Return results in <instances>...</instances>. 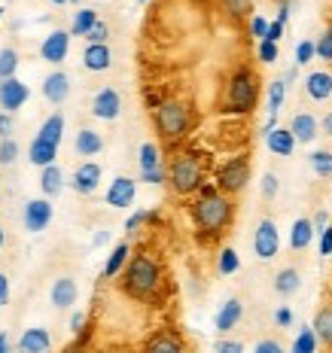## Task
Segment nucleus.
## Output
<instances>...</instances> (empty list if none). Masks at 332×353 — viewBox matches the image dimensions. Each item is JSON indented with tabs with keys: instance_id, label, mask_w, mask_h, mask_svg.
<instances>
[{
	"instance_id": "f257e3e1",
	"label": "nucleus",
	"mask_w": 332,
	"mask_h": 353,
	"mask_svg": "<svg viewBox=\"0 0 332 353\" xmlns=\"http://www.w3.org/2000/svg\"><path fill=\"white\" fill-rule=\"evenodd\" d=\"M193 219H195L198 232L219 234L232 223V201L223 192H217V189H204L198 195V201L193 204Z\"/></svg>"
},
{
	"instance_id": "f03ea898",
	"label": "nucleus",
	"mask_w": 332,
	"mask_h": 353,
	"mask_svg": "<svg viewBox=\"0 0 332 353\" xmlns=\"http://www.w3.org/2000/svg\"><path fill=\"white\" fill-rule=\"evenodd\" d=\"M125 292L135 299H150L159 292L162 286V271H159V262L153 259L150 253H140L128 262L125 268Z\"/></svg>"
},
{
	"instance_id": "7ed1b4c3",
	"label": "nucleus",
	"mask_w": 332,
	"mask_h": 353,
	"mask_svg": "<svg viewBox=\"0 0 332 353\" xmlns=\"http://www.w3.org/2000/svg\"><path fill=\"white\" fill-rule=\"evenodd\" d=\"M256 94H260V79L250 68H238L228 83L226 94V110L228 113H250L256 104Z\"/></svg>"
},
{
	"instance_id": "20e7f679",
	"label": "nucleus",
	"mask_w": 332,
	"mask_h": 353,
	"mask_svg": "<svg viewBox=\"0 0 332 353\" xmlns=\"http://www.w3.org/2000/svg\"><path fill=\"white\" fill-rule=\"evenodd\" d=\"M202 180H204V171H202V161L195 156H180V159H174L171 168H168V183H171L174 192H180V195L198 192V189H202Z\"/></svg>"
},
{
	"instance_id": "39448f33",
	"label": "nucleus",
	"mask_w": 332,
	"mask_h": 353,
	"mask_svg": "<svg viewBox=\"0 0 332 353\" xmlns=\"http://www.w3.org/2000/svg\"><path fill=\"white\" fill-rule=\"evenodd\" d=\"M156 128H159L162 137H168V141L183 137L189 128V110L183 107L180 101H162L156 107Z\"/></svg>"
},
{
	"instance_id": "423d86ee",
	"label": "nucleus",
	"mask_w": 332,
	"mask_h": 353,
	"mask_svg": "<svg viewBox=\"0 0 332 353\" xmlns=\"http://www.w3.org/2000/svg\"><path fill=\"white\" fill-rule=\"evenodd\" d=\"M247 180H250V161L244 156H235V159H228L223 168H219V174H217V186H219V192H241V189L247 186Z\"/></svg>"
},
{
	"instance_id": "0eeeda50",
	"label": "nucleus",
	"mask_w": 332,
	"mask_h": 353,
	"mask_svg": "<svg viewBox=\"0 0 332 353\" xmlns=\"http://www.w3.org/2000/svg\"><path fill=\"white\" fill-rule=\"evenodd\" d=\"M21 223H25V232L31 234L46 232L49 223H52V201L49 198H31L21 210Z\"/></svg>"
},
{
	"instance_id": "6e6552de",
	"label": "nucleus",
	"mask_w": 332,
	"mask_h": 353,
	"mask_svg": "<svg viewBox=\"0 0 332 353\" xmlns=\"http://www.w3.org/2000/svg\"><path fill=\"white\" fill-rule=\"evenodd\" d=\"M277 250H280V234H277L275 219H262L253 232V253L260 256L262 262H268L277 256Z\"/></svg>"
},
{
	"instance_id": "1a4fd4ad",
	"label": "nucleus",
	"mask_w": 332,
	"mask_h": 353,
	"mask_svg": "<svg viewBox=\"0 0 332 353\" xmlns=\"http://www.w3.org/2000/svg\"><path fill=\"white\" fill-rule=\"evenodd\" d=\"M140 176H144V183H150V186H159V183L168 180V174L162 171V152L156 143H140Z\"/></svg>"
},
{
	"instance_id": "9d476101",
	"label": "nucleus",
	"mask_w": 332,
	"mask_h": 353,
	"mask_svg": "<svg viewBox=\"0 0 332 353\" xmlns=\"http://www.w3.org/2000/svg\"><path fill=\"white\" fill-rule=\"evenodd\" d=\"M122 113V94L116 88H101L98 94L92 98V116L95 119H104V122H113L116 116Z\"/></svg>"
},
{
	"instance_id": "9b49d317",
	"label": "nucleus",
	"mask_w": 332,
	"mask_h": 353,
	"mask_svg": "<svg viewBox=\"0 0 332 353\" xmlns=\"http://www.w3.org/2000/svg\"><path fill=\"white\" fill-rule=\"evenodd\" d=\"M28 85L21 83V79H3V83H0V110H3V113H16V110H21L25 107V101H28Z\"/></svg>"
},
{
	"instance_id": "f8f14e48",
	"label": "nucleus",
	"mask_w": 332,
	"mask_h": 353,
	"mask_svg": "<svg viewBox=\"0 0 332 353\" xmlns=\"http://www.w3.org/2000/svg\"><path fill=\"white\" fill-rule=\"evenodd\" d=\"M70 31H52L46 40L40 43V58L49 64H61L68 58V49H70Z\"/></svg>"
},
{
	"instance_id": "ddd939ff",
	"label": "nucleus",
	"mask_w": 332,
	"mask_h": 353,
	"mask_svg": "<svg viewBox=\"0 0 332 353\" xmlns=\"http://www.w3.org/2000/svg\"><path fill=\"white\" fill-rule=\"evenodd\" d=\"M135 195H137V183L131 180V176H116L113 183H110V189H107V204L110 208H131L135 204Z\"/></svg>"
},
{
	"instance_id": "4468645a",
	"label": "nucleus",
	"mask_w": 332,
	"mask_h": 353,
	"mask_svg": "<svg viewBox=\"0 0 332 353\" xmlns=\"http://www.w3.org/2000/svg\"><path fill=\"white\" fill-rule=\"evenodd\" d=\"M70 94V77L64 70H52L46 79H43V98L49 101V104H64Z\"/></svg>"
},
{
	"instance_id": "2eb2a0df",
	"label": "nucleus",
	"mask_w": 332,
	"mask_h": 353,
	"mask_svg": "<svg viewBox=\"0 0 332 353\" xmlns=\"http://www.w3.org/2000/svg\"><path fill=\"white\" fill-rule=\"evenodd\" d=\"M73 192L79 195H92L95 189L101 186V165H95V161H86V165H79L77 171H73Z\"/></svg>"
},
{
	"instance_id": "dca6fc26",
	"label": "nucleus",
	"mask_w": 332,
	"mask_h": 353,
	"mask_svg": "<svg viewBox=\"0 0 332 353\" xmlns=\"http://www.w3.org/2000/svg\"><path fill=\"white\" fill-rule=\"evenodd\" d=\"M113 64V52H110L107 43H88L83 52V68L92 73H104Z\"/></svg>"
},
{
	"instance_id": "f3484780",
	"label": "nucleus",
	"mask_w": 332,
	"mask_h": 353,
	"mask_svg": "<svg viewBox=\"0 0 332 353\" xmlns=\"http://www.w3.org/2000/svg\"><path fill=\"white\" fill-rule=\"evenodd\" d=\"M19 353H52L49 329H25L19 338Z\"/></svg>"
},
{
	"instance_id": "a211bd4d",
	"label": "nucleus",
	"mask_w": 332,
	"mask_h": 353,
	"mask_svg": "<svg viewBox=\"0 0 332 353\" xmlns=\"http://www.w3.org/2000/svg\"><path fill=\"white\" fill-rule=\"evenodd\" d=\"M77 296H79V286L73 277H58L52 283V305L58 311H68V307L77 305Z\"/></svg>"
},
{
	"instance_id": "6ab92c4d",
	"label": "nucleus",
	"mask_w": 332,
	"mask_h": 353,
	"mask_svg": "<svg viewBox=\"0 0 332 353\" xmlns=\"http://www.w3.org/2000/svg\"><path fill=\"white\" fill-rule=\"evenodd\" d=\"M241 314H244V305H241L238 299H228L226 305L217 311V317H213V329H217L219 335H226L228 329H235V326H238Z\"/></svg>"
},
{
	"instance_id": "aec40b11",
	"label": "nucleus",
	"mask_w": 332,
	"mask_h": 353,
	"mask_svg": "<svg viewBox=\"0 0 332 353\" xmlns=\"http://www.w3.org/2000/svg\"><path fill=\"white\" fill-rule=\"evenodd\" d=\"M290 131L296 137V143H311L317 134H320V122L314 119L311 113H296L290 119Z\"/></svg>"
},
{
	"instance_id": "412c9836",
	"label": "nucleus",
	"mask_w": 332,
	"mask_h": 353,
	"mask_svg": "<svg viewBox=\"0 0 332 353\" xmlns=\"http://www.w3.org/2000/svg\"><path fill=\"white\" fill-rule=\"evenodd\" d=\"M305 92H308V98H311V101H326V98H332V73H326V70L308 73Z\"/></svg>"
},
{
	"instance_id": "4be33fe9",
	"label": "nucleus",
	"mask_w": 332,
	"mask_h": 353,
	"mask_svg": "<svg viewBox=\"0 0 332 353\" xmlns=\"http://www.w3.org/2000/svg\"><path fill=\"white\" fill-rule=\"evenodd\" d=\"M101 150H104V141H101V134L95 128H83L77 134V141H73V152H77V156H83V159L98 156Z\"/></svg>"
},
{
	"instance_id": "5701e85b",
	"label": "nucleus",
	"mask_w": 332,
	"mask_h": 353,
	"mask_svg": "<svg viewBox=\"0 0 332 353\" xmlns=\"http://www.w3.org/2000/svg\"><path fill=\"white\" fill-rule=\"evenodd\" d=\"M265 146H268L275 156H293L296 150V137L290 128H275L271 134H265Z\"/></svg>"
},
{
	"instance_id": "b1692460",
	"label": "nucleus",
	"mask_w": 332,
	"mask_h": 353,
	"mask_svg": "<svg viewBox=\"0 0 332 353\" xmlns=\"http://www.w3.org/2000/svg\"><path fill=\"white\" fill-rule=\"evenodd\" d=\"M61 137H64V116L61 113H52L46 122L40 125V131H37V141L58 146V143H61Z\"/></svg>"
},
{
	"instance_id": "393cba45",
	"label": "nucleus",
	"mask_w": 332,
	"mask_h": 353,
	"mask_svg": "<svg viewBox=\"0 0 332 353\" xmlns=\"http://www.w3.org/2000/svg\"><path fill=\"white\" fill-rule=\"evenodd\" d=\"M40 189H43V198H55L58 192H61V189H64V171H61V168H58V165L43 168Z\"/></svg>"
},
{
	"instance_id": "a878e982",
	"label": "nucleus",
	"mask_w": 332,
	"mask_h": 353,
	"mask_svg": "<svg viewBox=\"0 0 332 353\" xmlns=\"http://www.w3.org/2000/svg\"><path fill=\"white\" fill-rule=\"evenodd\" d=\"M55 156H58V146L52 143H43V141H31V146H28V159H31V165L37 168H49L55 165Z\"/></svg>"
},
{
	"instance_id": "bb28decb",
	"label": "nucleus",
	"mask_w": 332,
	"mask_h": 353,
	"mask_svg": "<svg viewBox=\"0 0 332 353\" xmlns=\"http://www.w3.org/2000/svg\"><path fill=\"white\" fill-rule=\"evenodd\" d=\"M314 223L308 216H302V219H296V223H293V229H290V247L293 250H305L308 244H311L314 241Z\"/></svg>"
},
{
	"instance_id": "cd10ccee",
	"label": "nucleus",
	"mask_w": 332,
	"mask_h": 353,
	"mask_svg": "<svg viewBox=\"0 0 332 353\" xmlns=\"http://www.w3.org/2000/svg\"><path fill=\"white\" fill-rule=\"evenodd\" d=\"M299 286H302V274L296 268H280L277 274H275V292L277 296H293V292H299Z\"/></svg>"
},
{
	"instance_id": "c85d7f7f",
	"label": "nucleus",
	"mask_w": 332,
	"mask_h": 353,
	"mask_svg": "<svg viewBox=\"0 0 332 353\" xmlns=\"http://www.w3.org/2000/svg\"><path fill=\"white\" fill-rule=\"evenodd\" d=\"M98 21H101L98 12H95L92 6H83V10H77V16H73V21H70V34L73 37H86L95 25H98Z\"/></svg>"
},
{
	"instance_id": "c756f323",
	"label": "nucleus",
	"mask_w": 332,
	"mask_h": 353,
	"mask_svg": "<svg viewBox=\"0 0 332 353\" xmlns=\"http://www.w3.org/2000/svg\"><path fill=\"white\" fill-rule=\"evenodd\" d=\"M144 353H183V344H180V338L171 332H159L156 338H150Z\"/></svg>"
},
{
	"instance_id": "7c9ffc66",
	"label": "nucleus",
	"mask_w": 332,
	"mask_h": 353,
	"mask_svg": "<svg viewBox=\"0 0 332 353\" xmlns=\"http://www.w3.org/2000/svg\"><path fill=\"white\" fill-rule=\"evenodd\" d=\"M128 253H131L128 241L116 244L113 253H110V259H107V265H104V277H116V274H119V271L125 268V262H128Z\"/></svg>"
},
{
	"instance_id": "2f4dec72",
	"label": "nucleus",
	"mask_w": 332,
	"mask_h": 353,
	"mask_svg": "<svg viewBox=\"0 0 332 353\" xmlns=\"http://www.w3.org/2000/svg\"><path fill=\"white\" fill-rule=\"evenodd\" d=\"M311 329H314L317 341L332 344V307H323V311H317V317H314V323H311Z\"/></svg>"
},
{
	"instance_id": "473e14b6",
	"label": "nucleus",
	"mask_w": 332,
	"mask_h": 353,
	"mask_svg": "<svg viewBox=\"0 0 332 353\" xmlns=\"http://www.w3.org/2000/svg\"><path fill=\"white\" fill-rule=\"evenodd\" d=\"M19 70V52L12 46H3L0 49V83L3 79H12Z\"/></svg>"
},
{
	"instance_id": "72a5a7b5",
	"label": "nucleus",
	"mask_w": 332,
	"mask_h": 353,
	"mask_svg": "<svg viewBox=\"0 0 332 353\" xmlns=\"http://www.w3.org/2000/svg\"><path fill=\"white\" fill-rule=\"evenodd\" d=\"M284 98H286V79H275L268 85V116H277L280 107H284Z\"/></svg>"
},
{
	"instance_id": "f704fd0d",
	"label": "nucleus",
	"mask_w": 332,
	"mask_h": 353,
	"mask_svg": "<svg viewBox=\"0 0 332 353\" xmlns=\"http://www.w3.org/2000/svg\"><path fill=\"white\" fill-rule=\"evenodd\" d=\"M238 268H241L238 253H235L232 247H223V250H219V259H217V271H219V274H235Z\"/></svg>"
},
{
	"instance_id": "c9c22d12",
	"label": "nucleus",
	"mask_w": 332,
	"mask_h": 353,
	"mask_svg": "<svg viewBox=\"0 0 332 353\" xmlns=\"http://www.w3.org/2000/svg\"><path fill=\"white\" fill-rule=\"evenodd\" d=\"M311 171L317 174V176H332V152L329 150H317V152H311Z\"/></svg>"
},
{
	"instance_id": "e433bc0d",
	"label": "nucleus",
	"mask_w": 332,
	"mask_h": 353,
	"mask_svg": "<svg viewBox=\"0 0 332 353\" xmlns=\"http://www.w3.org/2000/svg\"><path fill=\"white\" fill-rule=\"evenodd\" d=\"M317 350V335L311 326H305L302 332L296 335V344H293V353H314Z\"/></svg>"
},
{
	"instance_id": "4c0bfd02",
	"label": "nucleus",
	"mask_w": 332,
	"mask_h": 353,
	"mask_svg": "<svg viewBox=\"0 0 332 353\" xmlns=\"http://www.w3.org/2000/svg\"><path fill=\"white\" fill-rule=\"evenodd\" d=\"M16 159H19V143L12 141V137L0 141V165H12Z\"/></svg>"
},
{
	"instance_id": "58836bf2",
	"label": "nucleus",
	"mask_w": 332,
	"mask_h": 353,
	"mask_svg": "<svg viewBox=\"0 0 332 353\" xmlns=\"http://www.w3.org/2000/svg\"><path fill=\"white\" fill-rule=\"evenodd\" d=\"M256 55H260L262 64H275V61H277V43L260 40V49H256Z\"/></svg>"
},
{
	"instance_id": "ea45409f",
	"label": "nucleus",
	"mask_w": 332,
	"mask_h": 353,
	"mask_svg": "<svg viewBox=\"0 0 332 353\" xmlns=\"http://www.w3.org/2000/svg\"><path fill=\"white\" fill-rule=\"evenodd\" d=\"M317 55V46L311 40H302L299 46H296V68H302V64H308L311 58Z\"/></svg>"
},
{
	"instance_id": "a19ab883",
	"label": "nucleus",
	"mask_w": 332,
	"mask_h": 353,
	"mask_svg": "<svg viewBox=\"0 0 332 353\" xmlns=\"http://www.w3.org/2000/svg\"><path fill=\"white\" fill-rule=\"evenodd\" d=\"M314 46H317V58H323V61H332V31H323L320 40H317Z\"/></svg>"
},
{
	"instance_id": "79ce46f5",
	"label": "nucleus",
	"mask_w": 332,
	"mask_h": 353,
	"mask_svg": "<svg viewBox=\"0 0 332 353\" xmlns=\"http://www.w3.org/2000/svg\"><path fill=\"white\" fill-rule=\"evenodd\" d=\"M153 216H156L153 210H137V213H131L128 223H125V232L135 234V232H137V225H140V223H146V219H153Z\"/></svg>"
},
{
	"instance_id": "37998d69",
	"label": "nucleus",
	"mask_w": 332,
	"mask_h": 353,
	"mask_svg": "<svg viewBox=\"0 0 332 353\" xmlns=\"http://www.w3.org/2000/svg\"><path fill=\"white\" fill-rule=\"evenodd\" d=\"M107 37H110V28H107V21H98V25H95L92 31L86 34V40H88V43H107Z\"/></svg>"
},
{
	"instance_id": "c03bdc74",
	"label": "nucleus",
	"mask_w": 332,
	"mask_h": 353,
	"mask_svg": "<svg viewBox=\"0 0 332 353\" xmlns=\"http://www.w3.org/2000/svg\"><path fill=\"white\" fill-rule=\"evenodd\" d=\"M226 10L232 12L235 19H241V16H247L250 12V0H226Z\"/></svg>"
},
{
	"instance_id": "a18cd8bd",
	"label": "nucleus",
	"mask_w": 332,
	"mask_h": 353,
	"mask_svg": "<svg viewBox=\"0 0 332 353\" xmlns=\"http://www.w3.org/2000/svg\"><path fill=\"white\" fill-rule=\"evenodd\" d=\"M253 353H284V347H280V341H275V338H262L253 347Z\"/></svg>"
},
{
	"instance_id": "49530a36",
	"label": "nucleus",
	"mask_w": 332,
	"mask_h": 353,
	"mask_svg": "<svg viewBox=\"0 0 332 353\" xmlns=\"http://www.w3.org/2000/svg\"><path fill=\"white\" fill-rule=\"evenodd\" d=\"M250 34L260 37V40H265V34H268V21H265L262 16H253V19H250Z\"/></svg>"
},
{
	"instance_id": "de8ad7c7",
	"label": "nucleus",
	"mask_w": 332,
	"mask_h": 353,
	"mask_svg": "<svg viewBox=\"0 0 332 353\" xmlns=\"http://www.w3.org/2000/svg\"><path fill=\"white\" fill-rule=\"evenodd\" d=\"M262 195L265 198H275L277 195V176L275 174H265L262 176Z\"/></svg>"
},
{
	"instance_id": "09e8293b",
	"label": "nucleus",
	"mask_w": 332,
	"mask_h": 353,
	"mask_svg": "<svg viewBox=\"0 0 332 353\" xmlns=\"http://www.w3.org/2000/svg\"><path fill=\"white\" fill-rule=\"evenodd\" d=\"M217 353H244V344L241 341H217Z\"/></svg>"
},
{
	"instance_id": "8fccbe9b",
	"label": "nucleus",
	"mask_w": 332,
	"mask_h": 353,
	"mask_svg": "<svg viewBox=\"0 0 332 353\" xmlns=\"http://www.w3.org/2000/svg\"><path fill=\"white\" fill-rule=\"evenodd\" d=\"M320 256H332V225H326V232H320Z\"/></svg>"
},
{
	"instance_id": "3c124183",
	"label": "nucleus",
	"mask_w": 332,
	"mask_h": 353,
	"mask_svg": "<svg viewBox=\"0 0 332 353\" xmlns=\"http://www.w3.org/2000/svg\"><path fill=\"white\" fill-rule=\"evenodd\" d=\"M12 134V113H0V141Z\"/></svg>"
},
{
	"instance_id": "603ef678",
	"label": "nucleus",
	"mask_w": 332,
	"mask_h": 353,
	"mask_svg": "<svg viewBox=\"0 0 332 353\" xmlns=\"http://www.w3.org/2000/svg\"><path fill=\"white\" fill-rule=\"evenodd\" d=\"M275 323H277V326H290V323H293V311H290V307H277V311H275Z\"/></svg>"
},
{
	"instance_id": "864d4df0",
	"label": "nucleus",
	"mask_w": 332,
	"mask_h": 353,
	"mask_svg": "<svg viewBox=\"0 0 332 353\" xmlns=\"http://www.w3.org/2000/svg\"><path fill=\"white\" fill-rule=\"evenodd\" d=\"M6 301H10V277L0 271V307H3Z\"/></svg>"
},
{
	"instance_id": "5fc2aeb1",
	"label": "nucleus",
	"mask_w": 332,
	"mask_h": 353,
	"mask_svg": "<svg viewBox=\"0 0 332 353\" xmlns=\"http://www.w3.org/2000/svg\"><path fill=\"white\" fill-rule=\"evenodd\" d=\"M311 223H314V232H317V234L326 232V225H329V213H326V210H320V213H317V216L311 219Z\"/></svg>"
},
{
	"instance_id": "6e6d98bb",
	"label": "nucleus",
	"mask_w": 332,
	"mask_h": 353,
	"mask_svg": "<svg viewBox=\"0 0 332 353\" xmlns=\"http://www.w3.org/2000/svg\"><path fill=\"white\" fill-rule=\"evenodd\" d=\"M280 37H284V25H280V21H271V25H268V34H265V40L277 43Z\"/></svg>"
},
{
	"instance_id": "4d7b16f0",
	"label": "nucleus",
	"mask_w": 332,
	"mask_h": 353,
	"mask_svg": "<svg viewBox=\"0 0 332 353\" xmlns=\"http://www.w3.org/2000/svg\"><path fill=\"white\" fill-rule=\"evenodd\" d=\"M0 353H12V338H10V332H0Z\"/></svg>"
},
{
	"instance_id": "13d9d810",
	"label": "nucleus",
	"mask_w": 332,
	"mask_h": 353,
	"mask_svg": "<svg viewBox=\"0 0 332 353\" xmlns=\"http://www.w3.org/2000/svg\"><path fill=\"white\" fill-rule=\"evenodd\" d=\"M83 323H86V317H83V314H73V317H70V329H73V332H79V329H83Z\"/></svg>"
},
{
	"instance_id": "bf43d9fd",
	"label": "nucleus",
	"mask_w": 332,
	"mask_h": 353,
	"mask_svg": "<svg viewBox=\"0 0 332 353\" xmlns=\"http://www.w3.org/2000/svg\"><path fill=\"white\" fill-rule=\"evenodd\" d=\"M286 19H290V3H284V6H280V12H277V21H280V25H286Z\"/></svg>"
},
{
	"instance_id": "052dcab7",
	"label": "nucleus",
	"mask_w": 332,
	"mask_h": 353,
	"mask_svg": "<svg viewBox=\"0 0 332 353\" xmlns=\"http://www.w3.org/2000/svg\"><path fill=\"white\" fill-rule=\"evenodd\" d=\"M320 128H323V131H326V134L332 137V113H326V116H323V122H320Z\"/></svg>"
},
{
	"instance_id": "680f3d73",
	"label": "nucleus",
	"mask_w": 332,
	"mask_h": 353,
	"mask_svg": "<svg viewBox=\"0 0 332 353\" xmlns=\"http://www.w3.org/2000/svg\"><path fill=\"white\" fill-rule=\"evenodd\" d=\"M49 3H55V6H61V3H68V0H49Z\"/></svg>"
},
{
	"instance_id": "e2e57ef3",
	"label": "nucleus",
	"mask_w": 332,
	"mask_h": 353,
	"mask_svg": "<svg viewBox=\"0 0 332 353\" xmlns=\"http://www.w3.org/2000/svg\"><path fill=\"white\" fill-rule=\"evenodd\" d=\"M0 250H3V229H0Z\"/></svg>"
},
{
	"instance_id": "0e129e2a",
	"label": "nucleus",
	"mask_w": 332,
	"mask_h": 353,
	"mask_svg": "<svg viewBox=\"0 0 332 353\" xmlns=\"http://www.w3.org/2000/svg\"><path fill=\"white\" fill-rule=\"evenodd\" d=\"M0 19H3V6H0Z\"/></svg>"
},
{
	"instance_id": "69168bd1",
	"label": "nucleus",
	"mask_w": 332,
	"mask_h": 353,
	"mask_svg": "<svg viewBox=\"0 0 332 353\" xmlns=\"http://www.w3.org/2000/svg\"><path fill=\"white\" fill-rule=\"evenodd\" d=\"M68 3H79V0H68Z\"/></svg>"
}]
</instances>
